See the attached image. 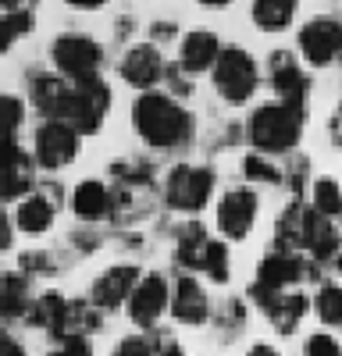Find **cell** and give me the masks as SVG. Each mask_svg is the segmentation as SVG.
<instances>
[{
    "mask_svg": "<svg viewBox=\"0 0 342 356\" xmlns=\"http://www.w3.org/2000/svg\"><path fill=\"white\" fill-rule=\"evenodd\" d=\"M218 175L211 164H175L164 175V207L175 214H200L211 203Z\"/></svg>",
    "mask_w": 342,
    "mask_h": 356,
    "instance_id": "cell-6",
    "label": "cell"
},
{
    "mask_svg": "<svg viewBox=\"0 0 342 356\" xmlns=\"http://www.w3.org/2000/svg\"><path fill=\"white\" fill-rule=\"evenodd\" d=\"M36 193V157L18 139H0V203H22Z\"/></svg>",
    "mask_w": 342,
    "mask_h": 356,
    "instance_id": "cell-12",
    "label": "cell"
},
{
    "mask_svg": "<svg viewBox=\"0 0 342 356\" xmlns=\"http://www.w3.org/2000/svg\"><path fill=\"white\" fill-rule=\"evenodd\" d=\"M246 356H282L275 346H268V342H253L250 349H246Z\"/></svg>",
    "mask_w": 342,
    "mask_h": 356,
    "instance_id": "cell-47",
    "label": "cell"
},
{
    "mask_svg": "<svg viewBox=\"0 0 342 356\" xmlns=\"http://www.w3.org/2000/svg\"><path fill=\"white\" fill-rule=\"evenodd\" d=\"M221 36L211 33V29H189V33H182L179 40V57L175 65L186 72V75H211L218 57H221Z\"/></svg>",
    "mask_w": 342,
    "mask_h": 356,
    "instance_id": "cell-18",
    "label": "cell"
},
{
    "mask_svg": "<svg viewBox=\"0 0 342 356\" xmlns=\"http://www.w3.org/2000/svg\"><path fill=\"white\" fill-rule=\"evenodd\" d=\"M4 339H8V332H4V328H0V342H4Z\"/></svg>",
    "mask_w": 342,
    "mask_h": 356,
    "instance_id": "cell-51",
    "label": "cell"
},
{
    "mask_svg": "<svg viewBox=\"0 0 342 356\" xmlns=\"http://www.w3.org/2000/svg\"><path fill=\"white\" fill-rule=\"evenodd\" d=\"M111 114V86L93 75V79H79L68 82V93L61 104V122H68L79 136H97Z\"/></svg>",
    "mask_w": 342,
    "mask_h": 356,
    "instance_id": "cell-5",
    "label": "cell"
},
{
    "mask_svg": "<svg viewBox=\"0 0 342 356\" xmlns=\"http://www.w3.org/2000/svg\"><path fill=\"white\" fill-rule=\"evenodd\" d=\"M303 356H342V346H339V339L328 335V332H314V335H307V342H303Z\"/></svg>",
    "mask_w": 342,
    "mask_h": 356,
    "instance_id": "cell-34",
    "label": "cell"
},
{
    "mask_svg": "<svg viewBox=\"0 0 342 356\" xmlns=\"http://www.w3.org/2000/svg\"><path fill=\"white\" fill-rule=\"evenodd\" d=\"M47 356H93V342L90 339H68V342H61V349H54Z\"/></svg>",
    "mask_w": 342,
    "mask_h": 356,
    "instance_id": "cell-42",
    "label": "cell"
},
{
    "mask_svg": "<svg viewBox=\"0 0 342 356\" xmlns=\"http://www.w3.org/2000/svg\"><path fill=\"white\" fill-rule=\"evenodd\" d=\"M118 79L136 89V93H150L157 89L164 79H168V61L161 47H154L150 40H139V43H129L122 61H118Z\"/></svg>",
    "mask_w": 342,
    "mask_h": 356,
    "instance_id": "cell-13",
    "label": "cell"
},
{
    "mask_svg": "<svg viewBox=\"0 0 342 356\" xmlns=\"http://www.w3.org/2000/svg\"><path fill=\"white\" fill-rule=\"evenodd\" d=\"M139 278H142V271H139L136 264H111L107 271L97 275V282L90 289V303L100 314H114L118 307H129Z\"/></svg>",
    "mask_w": 342,
    "mask_h": 356,
    "instance_id": "cell-15",
    "label": "cell"
},
{
    "mask_svg": "<svg viewBox=\"0 0 342 356\" xmlns=\"http://www.w3.org/2000/svg\"><path fill=\"white\" fill-rule=\"evenodd\" d=\"M243 178H246V186H282L285 182V171L271 161V157H264V154H256V150H250L246 157H243Z\"/></svg>",
    "mask_w": 342,
    "mask_h": 356,
    "instance_id": "cell-30",
    "label": "cell"
},
{
    "mask_svg": "<svg viewBox=\"0 0 342 356\" xmlns=\"http://www.w3.org/2000/svg\"><path fill=\"white\" fill-rule=\"evenodd\" d=\"M0 11H36V0H0Z\"/></svg>",
    "mask_w": 342,
    "mask_h": 356,
    "instance_id": "cell-45",
    "label": "cell"
},
{
    "mask_svg": "<svg viewBox=\"0 0 342 356\" xmlns=\"http://www.w3.org/2000/svg\"><path fill=\"white\" fill-rule=\"evenodd\" d=\"M168 89H171V97L175 100H186V97H193V75H186L179 65H168Z\"/></svg>",
    "mask_w": 342,
    "mask_h": 356,
    "instance_id": "cell-38",
    "label": "cell"
},
{
    "mask_svg": "<svg viewBox=\"0 0 342 356\" xmlns=\"http://www.w3.org/2000/svg\"><path fill=\"white\" fill-rule=\"evenodd\" d=\"M307 314H310V300L303 292H296V289L293 292H278L271 300V307L264 310V317L275 324V332H282V335H293Z\"/></svg>",
    "mask_w": 342,
    "mask_h": 356,
    "instance_id": "cell-25",
    "label": "cell"
},
{
    "mask_svg": "<svg viewBox=\"0 0 342 356\" xmlns=\"http://www.w3.org/2000/svg\"><path fill=\"white\" fill-rule=\"evenodd\" d=\"M307 175H310L307 157H296L293 168H285V186L293 189V200H303V182H307Z\"/></svg>",
    "mask_w": 342,
    "mask_h": 356,
    "instance_id": "cell-40",
    "label": "cell"
},
{
    "mask_svg": "<svg viewBox=\"0 0 342 356\" xmlns=\"http://www.w3.org/2000/svg\"><path fill=\"white\" fill-rule=\"evenodd\" d=\"M303 0H250V22L256 33L264 36H282L289 33V25L296 22Z\"/></svg>",
    "mask_w": 342,
    "mask_h": 356,
    "instance_id": "cell-23",
    "label": "cell"
},
{
    "mask_svg": "<svg viewBox=\"0 0 342 356\" xmlns=\"http://www.w3.org/2000/svg\"><path fill=\"white\" fill-rule=\"evenodd\" d=\"M18 271H22V275H28V278H36V275L54 271V264H50V257H47L43 250H36V253H25V257L18 260Z\"/></svg>",
    "mask_w": 342,
    "mask_h": 356,
    "instance_id": "cell-39",
    "label": "cell"
},
{
    "mask_svg": "<svg viewBox=\"0 0 342 356\" xmlns=\"http://www.w3.org/2000/svg\"><path fill=\"white\" fill-rule=\"evenodd\" d=\"M307 218H310V203L307 200H289V207H282V214L275 221V243H271V250L303 253Z\"/></svg>",
    "mask_w": 342,
    "mask_h": 356,
    "instance_id": "cell-22",
    "label": "cell"
},
{
    "mask_svg": "<svg viewBox=\"0 0 342 356\" xmlns=\"http://www.w3.org/2000/svg\"><path fill=\"white\" fill-rule=\"evenodd\" d=\"M321 264L307 260L303 253H282L271 250L264 253V260L256 264V278L250 285V300H261V296H278V292H293V285L300 282H318Z\"/></svg>",
    "mask_w": 342,
    "mask_h": 356,
    "instance_id": "cell-7",
    "label": "cell"
},
{
    "mask_svg": "<svg viewBox=\"0 0 342 356\" xmlns=\"http://www.w3.org/2000/svg\"><path fill=\"white\" fill-rule=\"evenodd\" d=\"M36 29V11H0V57Z\"/></svg>",
    "mask_w": 342,
    "mask_h": 356,
    "instance_id": "cell-29",
    "label": "cell"
},
{
    "mask_svg": "<svg viewBox=\"0 0 342 356\" xmlns=\"http://www.w3.org/2000/svg\"><path fill=\"white\" fill-rule=\"evenodd\" d=\"M68 303L72 300H65L57 289H47V292H40L36 300H33V310H28L25 321L33 324V328L50 332L57 339V332H61V324H65V314H68Z\"/></svg>",
    "mask_w": 342,
    "mask_h": 356,
    "instance_id": "cell-27",
    "label": "cell"
},
{
    "mask_svg": "<svg viewBox=\"0 0 342 356\" xmlns=\"http://www.w3.org/2000/svg\"><path fill=\"white\" fill-rule=\"evenodd\" d=\"M79 146H82V136L61 118L40 122L33 132V157H36V168L43 171H65L68 164H75Z\"/></svg>",
    "mask_w": 342,
    "mask_h": 356,
    "instance_id": "cell-10",
    "label": "cell"
},
{
    "mask_svg": "<svg viewBox=\"0 0 342 356\" xmlns=\"http://www.w3.org/2000/svg\"><path fill=\"white\" fill-rule=\"evenodd\" d=\"M243 321H246V307H243V300H228V303H221V317H218V332L228 339V328L232 332H239L243 328Z\"/></svg>",
    "mask_w": 342,
    "mask_h": 356,
    "instance_id": "cell-36",
    "label": "cell"
},
{
    "mask_svg": "<svg viewBox=\"0 0 342 356\" xmlns=\"http://www.w3.org/2000/svg\"><path fill=\"white\" fill-rule=\"evenodd\" d=\"M168 314L179 324H186V328H200V324L211 321V296L189 271H182L171 282V310Z\"/></svg>",
    "mask_w": 342,
    "mask_h": 356,
    "instance_id": "cell-17",
    "label": "cell"
},
{
    "mask_svg": "<svg viewBox=\"0 0 342 356\" xmlns=\"http://www.w3.org/2000/svg\"><path fill=\"white\" fill-rule=\"evenodd\" d=\"M57 207H61V189H57L54 182L36 186V193L25 196L18 203V211H15L18 232L33 235V239H36V235H47L54 228V221H57Z\"/></svg>",
    "mask_w": 342,
    "mask_h": 356,
    "instance_id": "cell-16",
    "label": "cell"
},
{
    "mask_svg": "<svg viewBox=\"0 0 342 356\" xmlns=\"http://www.w3.org/2000/svg\"><path fill=\"white\" fill-rule=\"evenodd\" d=\"M104 61H107L104 43L93 40V36H86V33H61V36H54V43H50V65H54L57 75L68 79V82L100 75Z\"/></svg>",
    "mask_w": 342,
    "mask_h": 356,
    "instance_id": "cell-8",
    "label": "cell"
},
{
    "mask_svg": "<svg viewBox=\"0 0 342 356\" xmlns=\"http://www.w3.org/2000/svg\"><path fill=\"white\" fill-rule=\"evenodd\" d=\"M72 211L79 221H100L118 214V189H111L100 178H82V182L72 189Z\"/></svg>",
    "mask_w": 342,
    "mask_h": 356,
    "instance_id": "cell-19",
    "label": "cell"
},
{
    "mask_svg": "<svg viewBox=\"0 0 342 356\" xmlns=\"http://www.w3.org/2000/svg\"><path fill=\"white\" fill-rule=\"evenodd\" d=\"M25 118H28L25 100L18 93H4L0 89V139H18Z\"/></svg>",
    "mask_w": 342,
    "mask_h": 356,
    "instance_id": "cell-32",
    "label": "cell"
},
{
    "mask_svg": "<svg viewBox=\"0 0 342 356\" xmlns=\"http://www.w3.org/2000/svg\"><path fill=\"white\" fill-rule=\"evenodd\" d=\"M111 356H154V335H125Z\"/></svg>",
    "mask_w": 342,
    "mask_h": 356,
    "instance_id": "cell-37",
    "label": "cell"
},
{
    "mask_svg": "<svg viewBox=\"0 0 342 356\" xmlns=\"http://www.w3.org/2000/svg\"><path fill=\"white\" fill-rule=\"evenodd\" d=\"M15 218L8 214V207L0 203V253H8L11 250V243H15Z\"/></svg>",
    "mask_w": 342,
    "mask_h": 356,
    "instance_id": "cell-43",
    "label": "cell"
},
{
    "mask_svg": "<svg viewBox=\"0 0 342 356\" xmlns=\"http://www.w3.org/2000/svg\"><path fill=\"white\" fill-rule=\"evenodd\" d=\"M0 356H28V353H25V346H22V342H15V339L8 335L4 342H0Z\"/></svg>",
    "mask_w": 342,
    "mask_h": 356,
    "instance_id": "cell-46",
    "label": "cell"
},
{
    "mask_svg": "<svg viewBox=\"0 0 342 356\" xmlns=\"http://www.w3.org/2000/svg\"><path fill=\"white\" fill-rule=\"evenodd\" d=\"M33 310V285L22 271H0V321H25Z\"/></svg>",
    "mask_w": 342,
    "mask_h": 356,
    "instance_id": "cell-24",
    "label": "cell"
},
{
    "mask_svg": "<svg viewBox=\"0 0 342 356\" xmlns=\"http://www.w3.org/2000/svg\"><path fill=\"white\" fill-rule=\"evenodd\" d=\"M125 310H129V321L136 324V328L154 332L161 324V317L171 310V282L161 271H147L139 278V285H136Z\"/></svg>",
    "mask_w": 342,
    "mask_h": 356,
    "instance_id": "cell-14",
    "label": "cell"
},
{
    "mask_svg": "<svg viewBox=\"0 0 342 356\" xmlns=\"http://www.w3.org/2000/svg\"><path fill=\"white\" fill-rule=\"evenodd\" d=\"M214 285H225L232 278V253H228V243L225 239H211L207 253H204V267H200Z\"/></svg>",
    "mask_w": 342,
    "mask_h": 356,
    "instance_id": "cell-33",
    "label": "cell"
},
{
    "mask_svg": "<svg viewBox=\"0 0 342 356\" xmlns=\"http://www.w3.org/2000/svg\"><path fill=\"white\" fill-rule=\"evenodd\" d=\"M132 129L136 136L157 154H171V150H186L196 136V118L193 111L175 100L171 93L150 89V93H139L132 100Z\"/></svg>",
    "mask_w": 342,
    "mask_h": 356,
    "instance_id": "cell-1",
    "label": "cell"
},
{
    "mask_svg": "<svg viewBox=\"0 0 342 356\" xmlns=\"http://www.w3.org/2000/svg\"><path fill=\"white\" fill-rule=\"evenodd\" d=\"M72 11H104L111 0H65Z\"/></svg>",
    "mask_w": 342,
    "mask_h": 356,
    "instance_id": "cell-44",
    "label": "cell"
},
{
    "mask_svg": "<svg viewBox=\"0 0 342 356\" xmlns=\"http://www.w3.org/2000/svg\"><path fill=\"white\" fill-rule=\"evenodd\" d=\"M310 310L318 314L325 328H342V285H321L310 300Z\"/></svg>",
    "mask_w": 342,
    "mask_h": 356,
    "instance_id": "cell-31",
    "label": "cell"
},
{
    "mask_svg": "<svg viewBox=\"0 0 342 356\" xmlns=\"http://www.w3.org/2000/svg\"><path fill=\"white\" fill-rule=\"evenodd\" d=\"M147 40H150L154 47H168V43L182 40V33H179V22H171V18H154V22L147 25Z\"/></svg>",
    "mask_w": 342,
    "mask_h": 356,
    "instance_id": "cell-35",
    "label": "cell"
},
{
    "mask_svg": "<svg viewBox=\"0 0 342 356\" xmlns=\"http://www.w3.org/2000/svg\"><path fill=\"white\" fill-rule=\"evenodd\" d=\"M307 129V107H293L282 100H264L256 104L246 118V139L256 154L264 157H285L293 154Z\"/></svg>",
    "mask_w": 342,
    "mask_h": 356,
    "instance_id": "cell-2",
    "label": "cell"
},
{
    "mask_svg": "<svg viewBox=\"0 0 342 356\" xmlns=\"http://www.w3.org/2000/svg\"><path fill=\"white\" fill-rule=\"evenodd\" d=\"M211 239L200 221H186L179 232H175V264L182 267V271H200L204 267V253H207Z\"/></svg>",
    "mask_w": 342,
    "mask_h": 356,
    "instance_id": "cell-26",
    "label": "cell"
},
{
    "mask_svg": "<svg viewBox=\"0 0 342 356\" xmlns=\"http://www.w3.org/2000/svg\"><path fill=\"white\" fill-rule=\"evenodd\" d=\"M335 271H339V278H342V253L335 257Z\"/></svg>",
    "mask_w": 342,
    "mask_h": 356,
    "instance_id": "cell-49",
    "label": "cell"
},
{
    "mask_svg": "<svg viewBox=\"0 0 342 356\" xmlns=\"http://www.w3.org/2000/svg\"><path fill=\"white\" fill-rule=\"evenodd\" d=\"M303 253L314 260V264H328L342 253V232H339V221H328L321 218L318 211H310L307 218V235H303Z\"/></svg>",
    "mask_w": 342,
    "mask_h": 356,
    "instance_id": "cell-21",
    "label": "cell"
},
{
    "mask_svg": "<svg viewBox=\"0 0 342 356\" xmlns=\"http://www.w3.org/2000/svg\"><path fill=\"white\" fill-rule=\"evenodd\" d=\"M296 54L310 72H328L342 65V15L321 11L296 29Z\"/></svg>",
    "mask_w": 342,
    "mask_h": 356,
    "instance_id": "cell-4",
    "label": "cell"
},
{
    "mask_svg": "<svg viewBox=\"0 0 342 356\" xmlns=\"http://www.w3.org/2000/svg\"><path fill=\"white\" fill-rule=\"evenodd\" d=\"M256 214H261V193H256L253 186L225 189L221 200H218V211H214L221 239L225 243H243L256 225Z\"/></svg>",
    "mask_w": 342,
    "mask_h": 356,
    "instance_id": "cell-11",
    "label": "cell"
},
{
    "mask_svg": "<svg viewBox=\"0 0 342 356\" xmlns=\"http://www.w3.org/2000/svg\"><path fill=\"white\" fill-rule=\"evenodd\" d=\"M335 114H339V118H342V97H339V111H335Z\"/></svg>",
    "mask_w": 342,
    "mask_h": 356,
    "instance_id": "cell-50",
    "label": "cell"
},
{
    "mask_svg": "<svg viewBox=\"0 0 342 356\" xmlns=\"http://www.w3.org/2000/svg\"><path fill=\"white\" fill-rule=\"evenodd\" d=\"M150 335H154V356H186L175 335H164V332H150Z\"/></svg>",
    "mask_w": 342,
    "mask_h": 356,
    "instance_id": "cell-41",
    "label": "cell"
},
{
    "mask_svg": "<svg viewBox=\"0 0 342 356\" xmlns=\"http://www.w3.org/2000/svg\"><path fill=\"white\" fill-rule=\"evenodd\" d=\"M261 82H264V68L243 43H225L221 47V57L211 72V86L228 107H246L256 93H261Z\"/></svg>",
    "mask_w": 342,
    "mask_h": 356,
    "instance_id": "cell-3",
    "label": "cell"
},
{
    "mask_svg": "<svg viewBox=\"0 0 342 356\" xmlns=\"http://www.w3.org/2000/svg\"><path fill=\"white\" fill-rule=\"evenodd\" d=\"M264 82L271 86L275 100L293 104V107H307L310 89H314L310 68L300 61V54L289 50V47H275L264 57Z\"/></svg>",
    "mask_w": 342,
    "mask_h": 356,
    "instance_id": "cell-9",
    "label": "cell"
},
{
    "mask_svg": "<svg viewBox=\"0 0 342 356\" xmlns=\"http://www.w3.org/2000/svg\"><path fill=\"white\" fill-rule=\"evenodd\" d=\"M310 211H318L328 221H342V186L332 175H321L310 182Z\"/></svg>",
    "mask_w": 342,
    "mask_h": 356,
    "instance_id": "cell-28",
    "label": "cell"
},
{
    "mask_svg": "<svg viewBox=\"0 0 342 356\" xmlns=\"http://www.w3.org/2000/svg\"><path fill=\"white\" fill-rule=\"evenodd\" d=\"M200 8H207V11H225V8H232L236 0H196Z\"/></svg>",
    "mask_w": 342,
    "mask_h": 356,
    "instance_id": "cell-48",
    "label": "cell"
},
{
    "mask_svg": "<svg viewBox=\"0 0 342 356\" xmlns=\"http://www.w3.org/2000/svg\"><path fill=\"white\" fill-rule=\"evenodd\" d=\"M65 93H68V79H61L54 68L50 72H28V104L40 114V122L61 118Z\"/></svg>",
    "mask_w": 342,
    "mask_h": 356,
    "instance_id": "cell-20",
    "label": "cell"
}]
</instances>
